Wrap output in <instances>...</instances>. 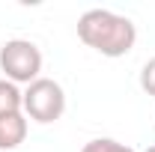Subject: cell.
I'll use <instances>...</instances> for the list:
<instances>
[{
	"instance_id": "6da1fadb",
	"label": "cell",
	"mask_w": 155,
	"mask_h": 152,
	"mask_svg": "<svg viewBox=\"0 0 155 152\" xmlns=\"http://www.w3.org/2000/svg\"><path fill=\"white\" fill-rule=\"evenodd\" d=\"M78 39L98 51L101 57H125L131 54L137 42V27L128 15H119L110 9H87L78 18Z\"/></svg>"
},
{
	"instance_id": "7a4b0ae2",
	"label": "cell",
	"mask_w": 155,
	"mask_h": 152,
	"mask_svg": "<svg viewBox=\"0 0 155 152\" xmlns=\"http://www.w3.org/2000/svg\"><path fill=\"white\" fill-rule=\"evenodd\" d=\"M0 72L12 84H33L42 78V51L30 39H9L0 45Z\"/></svg>"
},
{
	"instance_id": "3957f363",
	"label": "cell",
	"mask_w": 155,
	"mask_h": 152,
	"mask_svg": "<svg viewBox=\"0 0 155 152\" xmlns=\"http://www.w3.org/2000/svg\"><path fill=\"white\" fill-rule=\"evenodd\" d=\"M63 114H66V90L54 78H39L33 84H27L24 116H30L39 125H48V122H57Z\"/></svg>"
},
{
	"instance_id": "277c9868",
	"label": "cell",
	"mask_w": 155,
	"mask_h": 152,
	"mask_svg": "<svg viewBox=\"0 0 155 152\" xmlns=\"http://www.w3.org/2000/svg\"><path fill=\"white\" fill-rule=\"evenodd\" d=\"M27 137V116L24 114H9L0 116V152L18 149Z\"/></svg>"
},
{
	"instance_id": "5b68a950",
	"label": "cell",
	"mask_w": 155,
	"mask_h": 152,
	"mask_svg": "<svg viewBox=\"0 0 155 152\" xmlns=\"http://www.w3.org/2000/svg\"><path fill=\"white\" fill-rule=\"evenodd\" d=\"M9 114H24V93L18 90V84L0 78V116Z\"/></svg>"
},
{
	"instance_id": "8992f818",
	"label": "cell",
	"mask_w": 155,
	"mask_h": 152,
	"mask_svg": "<svg viewBox=\"0 0 155 152\" xmlns=\"http://www.w3.org/2000/svg\"><path fill=\"white\" fill-rule=\"evenodd\" d=\"M81 152H137V149H131L128 143H119L114 137H96V140L84 143Z\"/></svg>"
},
{
	"instance_id": "52a82bcc",
	"label": "cell",
	"mask_w": 155,
	"mask_h": 152,
	"mask_svg": "<svg viewBox=\"0 0 155 152\" xmlns=\"http://www.w3.org/2000/svg\"><path fill=\"white\" fill-rule=\"evenodd\" d=\"M140 90L146 95H155V57L146 60L143 69H140Z\"/></svg>"
},
{
	"instance_id": "ba28073f",
	"label": "cell",
	"mask_w": 155,
	"mask_h": 152,
	"mask_svg": "<svg viewBox=\"0 0 155 152\" xmlns=\"http://www.w3.org/2000/svg\"><path fill=\"white\" fill-rule=\"evenodd\" d=\"M146 152H155V143H152V146H149V149H146Z\"/></svg>"
}]
</instances>
